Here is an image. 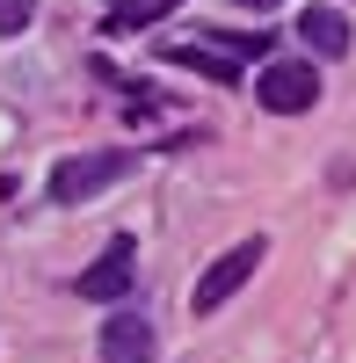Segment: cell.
Instances as JSON below:
<instances>
[{
	"instance_id": "52a82bcc",
	"label": "cell",
	"mask_w": 356,
	"mask_h": 363,
	"mask_svg": "<svg viewBox=\"0 0 356 363\" xmlns=\"http://www.w3.org/2000/svg\"><path fill=\"white\" fill-rule=\"evenodd\" d=\"M299 37L313 44V58H349V22H342V8H306V15H299Z\"/></svg>"
},
{
	"instance_id": "ba28073f",
	"label": "cell",
	"mask_w": 356,
	"mask_h": 363,
	"mask_svg": "<svg viewBox=\"0 0 356 363\" xmlns=\"http://www.w3.org/2000/svg\"><path fill=\"white\" fill-rule=\"evenodd\" d=\"M37 22V0H0V37H22Z\"/></svg>"
},
{
	"instance_id": "8992f818",
	"label": "cell",
	"mask_w": 356,
	"mask_h": 363,
	"mask_svg": "<svg viewBox=\"0 0 356 363\" xmlns=\"http://www.w3.org/2000/svg\"><path fill=\"white\" fill-rule=\"evenodd\" d=\"M160 58H167V66L204 73V80H218V87H240V58L218 51V44H160Z\"/></svg>"
},
{
	"instance_id": "6da1fadb",
	"label": "cell",
	"mask_w": 356,
	"mask_h": 363,
	"mask_svg": "<svg viewBox=\"0 0 356 363\" xmlns=\"http://www.w3.org/2000/svg\"><path fill=\"white\" fill-rule=\"evenodd\" d=\"M138 167V153H73V160H58L51 167V182H44V189H51V203H87V196H102V189H116V182H124Z\"/></svg>"
},
{
	"instance_id": "3957f363",
	"label": "cell",
	"mask_w": 356,
	"mask_h": 363,
	"mask_svg": "<svg viewBox=\"0 0 356 363\" xmlns=\"http://www.w3.org/2000/svg\"><path fill=\"white\" fill-rule=\"evenodd\" d=\"M262 262H269V240H262V233H255V240H240V247H226V255H218V262L196 277V291H189V313H196V320H204V313H218L233 291H247V277H255Z\"/></svg>"
},
{
	"instance_id": "7a4b0ae2",
	"label": "cell",
	"mask_w": 356,
	"mask_h": 363,
	"mask_svg": "<svg viewBox=\"0 0 356 363\" xmlns=\"http://www.w3.org/2000/svg\"><path fill=\"white\" fill-rule=\"evenodd\" d=\"M255 102L269 109V116H306L320 102V66H313V58H262Z\"/></svg>"
},
{
	"instance_id": "9c48e42d",
	"label": "cell",
	"mask_w": 356,
	"mask_h": 363,
	"mask_svg": "<svg viewBox=\"0 0 356 363\" xmlns=\"http://www.w3.org/2000/svg\"><path fill=\"white\" fill-rule=\"evenodd\" d=\"M233 8H247V15H269V8H277V0H233Z\"/></svg>"
},
{
	"instance_id": "277c9868",
	"label": "cell",
	"mask_w": 356,
	"mask_h": 363,
	"mask_svg": "<svg viewBox=\"0 0 356 363\" xmlns=\"http://www.w3.org/2000/svg\"><path fill=\"white\" fill-rule=\"evenodd\" d=\"M131 284H138V240L116 233L109 247L95 255V269H80V298H87V306H124Z\"/></svg>"
},
{
	"instance_id": "5b68a950",
	"label": "cell",
	"mask_w": 356,
	"mask_h": 363,
	"mask_svg": "<svg viewBox=\"0 0 356 363\" xmlns=\"http://www.w3.org/2000/svg\"><path fill=\"white\" fill-rule=\"evenodd\" d=\"M160 356V335L145 313H109L102 320V363H153Z\"/></svg>"
}]
</instances>
